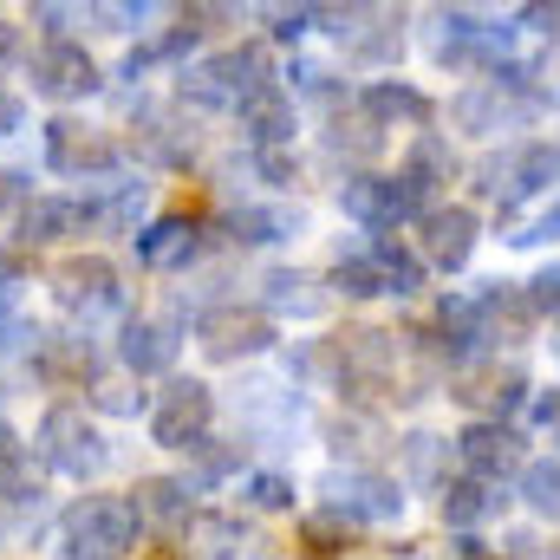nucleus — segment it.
I'll list each match as a JSON object with an SVG mask.
<instances>
[{
	"mask_svg": "<svg viewBox=\"0 0 560 560\" xmlns=\"http://www.w3.org/2000/svg\"><path fill=\"white\" fill-rule=\"evenodd\" d=\"M138 528L131 495H85L59 515V560H125L138 548Z\"/></svg>",
	"mask_w": 560,
	"mask_h": 560,
	"instance_id": "f257e3e1",
	"label": "nucleus"
},
{
	"mask_svg": "<svg viewBox=\"0 0 560 560\" xmlns=\"http://www.w3.org/2000/svg\"><path fill=\"white\" fill-rule=\"evenodd\" d=\"M261 85H268V66H261L255 46H229V52H209V59L183 66V98L196 112H242Z\"/></svg>",
	"mask_w": 560,
	"mask_h": 560,
	"instance_id": "f03ea898",
	"label": "nucleus"
},
{
	"mask_svg": "<svg viewBox=\"0 0 560 560\" xmlns=\"http://www.w3.org/2000/svg\"><path fill=\"white\" fill-rule=\"evenodd\" d=\"M33 450L46 456V469H59L72 482H85V476H98L112 463V443L98 436V423L85 418L79 405H52L39 418V430H33Z\"/></svg>",
	"mask_w": 560,
	"mask_h": 560,
	"instance_id": "7ed1b4c3",
	"label": "nucleus"
},
{
	"mask_svg": "<svg viewBox=\"0 0 560 560\" xmlns=\"http://www.w3.org/2000/svg\"><path fill=\"white\" fill-rule=\"evenodd\" d=\"M339 209H346L359 229H372V235L430 215L418 196H411V183H405V176H385V170H359V176H346V183H339Z\"/></svg>",
	"mask_w": 560,
	"mask_h": 560,
	"instance_id": "20e7f679",
	"label": "nucleus"
},
{
	"mask_svg": "<svg viewBox=\"0 0 560 560\" xmlns=\"http://www.w3.org/2000/svg\"><path fill=\"white\" fill-rule=\"evenodd\" d=\"M215 423V392L202 378H170L150 405V443L163 450H202Z\"/></svg>",
	"mask_w": 560,
	"mask_h": 560,
	"instance_id": "39448f33",
	"label": "nucleus"
},
{
	"mask_svg": "<svg viewBox=\"0 0 560 560\" xmlns=\"http://www.w3.org/2000/svg\"><path fill=\"white\" fill-rule=\"evenodd\" d=\"M26 79H33V92L39 98H52V105H72V98H92L105 79H98V59L79 46V39H46L33 59H26Z\"/></svg>",
	"mask_w": 560,
	"mask_h": 560,
	"instance_id": "423d86ee",
	"label": "nucleus"
},
{
	"mask_svg": "<svg viewBox=\"0 0 560 560\" xmlns=\"http://www.w3.org/2000/svg\"><path fill=\"white\" fill-rule=\"evenodd\" d=\"M52 300L72 313V319H92V313H118L125 306V280L105 255H72L52 268Z\"/></svg>",
	"mask_w": 560,
	"mask_h": 560,
	"instance_id": "0eeeda50",
	"label": "nucleus"
},
{
	"mask_svg": "<svg viewBox=\"0 0 560 560\" xmlns=\"http://www.w3.org/2000/svg\"><path fill=\"white\" fill-rule=\"evenodd\" d=\"M196 346L215 365H242V359H261L275 346V319L268 313H242V306H209L196 319Z\"/></svg>",
	"mask_w": 560,
	"mask_h": 560,
	"instance_id": "6e6552de",
	"label": "nucleus"
},
{
	"mask_svg": "<svg viewBox=\"0 0 560 560\" xmlns=\"http://www.w3.org/2000/svg\"><path fill=\"white\" fill-rule=\"evenodd\" d=\"M456 456H463V469H469V476H482V482H495V489H502L509 476H522V469H528V443H522V430H515V423H495V418L463 423Z\"/></svg>",
	"mask_w": 560,
	"mask_h": 560,
	"instance_id": "1a4fd4ad",
	"label": "nucleus"
},
{
	"mask_svg": "<svg viewBox=\"0 0 560 560\" xmlns=\"http://www.w3.org/2000/svg\"><path fill=\"white\" fill-rule=\"evenodd\" d=\"M46 170H59L72 183H98L118 170V143L92 125H79V118H52L46 125Z\"/></svg>",
	"mask_w": 560,
	"mask_h": 560,
	"instance_id": "9d476101",
	"label": "nucleus"
},
{
	"mask_svg": "<svg viewBox=\"0 0 560 560\" xmlns=\"http://www.w3.org/2000/svg\"><path fill=\"white\" fill-rule=\"evenodd\" d=\"M418 229H423V255H418L423 268H436V275H463V268H469V255H476L482 215H476L469 202H436Z\"/></svg>",
	"mask_w": 560,
	"mask_h": 560,
	"instance_id": "9b49d317",
	"label": "nucleus"
},
{
	"mask_svg": "<svg viewBox=\"0 0 560 560\" xmlns=\"http://www.w3.org/2000/svg\"><path fill=\"white\" fill-rule=\"evenodd\" d=\"M326 495H332V515L339 522H398L405 515V482L398 476H378V469H346V476H332L326 482Z\"/></svg>",
	"mask_w": 560,
	"mask_h": 560,
	"instance_id": "f8f14e48",
	"label": "nucleus"
},
{
	"mask_svg": "<svg viewBox=\"0 0 560 560\" xmlns=\"http://www.w3.org/2000/svg\"><path fill=\"white\" fill-rule=\"evenodd\" d=\"M541 105H548V92H502V85H469V92L450 105V118H456L463 131L489 138V131H502V125H522V118H535Z\"/></svg>",
	"mask_w": 560,
	"mask_h": 560,
	"instance_id": "ddd939ff",
	"label": "nucleus"
},
{
	"mask_svg": "<svg viewBox=\"0 0 560 560\" xmlns=\"http://www.w3.org/2000/svg\"><path fill=\"white\" fill-rule=\"evenodd\" d=\"M33 372L46 385H66V392L98 385V346L85 332H39L33 339Z\"/></svg>",
	"mask_w": 560,
	"mask_h": 560,
	"instance_id": "4468645a",
	"label": "nucleus"
},
{
	"mask_svg": "<svg viewBox=\"0 0 560 560\" xmlns=\"http://www.w3.org/2000/svg\"><path fill=\"white\" fill-rule=\"evenodd\" d=\"M560 183V138H541V143H522L509 150V176H502V215H515L522 202L548 196Z\"/></svg>",
	"mask_w": 560,
	"mask_h": 560,
	"instance_id": "2eb2a0df",
	"label": "nucleus"
},
{
	"mask_svg": "<svg viewBox=\"0 0 560 560\" xmlns=\"http://www.w3.org/2000/svg\"><path fill=\"white\" fill-rule=\"evenodd\" d=\"M92 229V202L85 196H33L20 209V242L26 248H52V242H72Z\"/></svg>",
	"mask_w": 560,
	"mask_h": 560,
	"instance_id": "dca6fc26",
	"label": "nucleus"
},
{
	"mask_svg": "<svg viewBox=\"0 0 560 560\" xmlns=\"http://www.w3.org/2000/svg\"><path fill=\"white\" fill-rule=\"evenodd\" d=\"M131 242H138V261L156 268V275H176V268H189L202 255V229L189 215H156V222H143Z\"/></svg>",
	"mask_w": 560,
	"mask_h": 560,
	"instance_id": "f3484780",
	"label": "nucleus"
},
{
	"mask_svg": "<svg viewBox=\"0 0 560 560\" xmlns=\"http://www.w3.org/2000/svg\"><path fill=\"white\" fill-rule=\"evenodd\" d=\"M235 118H242V138L255 143V150H287V143H293V125H300L293 92H287V85H275V79H268V85H261V92H255Z\"/></svg>",
	"mask_w": 560,
	"mask_h": 560,
	"instance_id": "a211bd4d",
	"label": "nucleus"
},
{
	"mask_svg": "<svg viewBox=\"0 0 560 560\" xmlns=\"http://www.w3.org/2000/svg\"><path fill=\"white\" fill-rule=\"evenodd\" d=\"M176 352H183V339H176V326L170 319H125V332H118V359L138 372V378H156V372H170L176 365Z\"/></svg>",
	"mask_w": 560,
	"mask_h": 560,
	"instance_id": "6ab92c4d",
	"label": "nucleus"
},
{
	"mask_svg": "<svg viewBox=\"0 0 560 560\" xmlns=\"http://www.w3.org/2000/svg\"><path fill=\"white\" fill-rule=\"evenodd\" d=\"M476 300V313H482V332H489V346L502 339V346H515V339H528V326H535V306H528V293L515 287V280H489L482 293H469Z\"/></svg>",
	"mask_w": 560,
	"mask_h": 560,
	"instance_id": "aec40b11",
	"label": "nucleus"
},
{
	"mask_svg": "<svg viewBox=\"0 0 560 560\" xmlns=\"http://www.w3.org/2000/svg\"><path fill=\"white\" fill-rule=\"evenodd\" d=\"M359 118L365 125H411V131H423L430 125V98H423L418 85H405V79H372L365 92H359Z\"/></svg>",
	"mask_w": 560,
	"mask_h": 560,
	"instance_id": "412c9836",
	"label": "nucleus"
},
{
	"mask_svg": "<svg viewBox=\"0 0 560 560\" xmlns=\"http://www.w3.org/2000/svg\"><path fill=\"white\" fill-rule=\"evenodd\" d=\"M436 352H450V365H469L482 346H489V332H482V313H476V300L469 293H450L443 306H436Z\"/></svg>",
	"mask_w": 560,
	"mask_h": 560,
	"instance_id": "4be33fe9",
	"label": "nucleus"
},
{
	"mask_svg": "<svg viewBox=\"0 0 560 560\" xmlns=\"http://www.w3.org/2000/svg\"><path fill=\"white\" fill-rule=\"evenodd\" d=\"M502 509H509V489H495V482H482V476L443 482V522H450V528H482V522H495Z\"/></svg>",
	"mask_w": 560,
	"mask_h": 560,
	"instance_id": "5701e85b",
	"label": "nucleus"
},
{
	"mask_svg": "<svg viewBox=\"0 0 560 560\" xmlns=\"http://www.w3.org/2000/svg\"><path fill=\"white\" fill-rule=\"evenodd\" d=\"M398 176L411 183V196H418L423 209H436L430 196H436V189L456 176V150L436 138V131H418V138H411V156H405V170H398Z\"/></svg>",
	"mask_w": 560,
	"mask_h": 560,
	"instance_id": "b1692460",
	"label": "nucleus"
},
{
	"mask_svg": "<svg viewBox=\"0 0 560 560\" xmlns=\"http://www.w3.org/2000/svg\"><path fill=\"white\" fill-rule=\"evenodd\" d=\"M131 509H138V522L176 528V522H189V509H196V482H189V476H143L138 489H131Z\"/></svg>",
	"mask_w": 560,
	"mask_h": 560,
	"instance_id": "393cba45",
	"label": "nucleus"
},
{
	"mask_svg": "<svg viewBox=\"0 0 560 560\" xmlns=\"http://www.w3.org/2000/svg\"><path fill=\"white\" fill-rule=\"evenodd\" d=\"M261 300H268V313H293V319H313L326 306L319 280L300 275V268H275V275L261 280Z\"/></svg>",
	"mask_w": 560,
	"mask_h": 560,
	"instance_id": "a878e982",
	"label": "nucleus"
},
{
	"mask_svg": "<svg viewBox=\"0 0 560 560\" xmlns=\"http://www.w3.org/2000/svg\"><path fill=\"white\" fill-rule=\"evenodd\" d=\"M522 502L541 515V522H560V456H535L522 469Z\"/></svg>",
	"mask_w": 560,
	"mask_h": 560,
	"instance_id": "bb28decb",
	"label": "nucleus"
},
{
	"mask_svg": "<svg viewBox=\"0 0 560 560\" xmlns=\"http://www.w3.org/2000/svg\"><path fill=\"white\" fill-rule=\"evenodd\" d=\"M372 261H378V275H385V293H398V300H411L423 287V261L411 248H398V242H372Z\"/></svg>",
	"mask_w": 560,
	"mask_h": 560,
	"instance_id": "cd10ccee",
	"label": "nucleus"
},
{
	"mask_svg": "<svg viewBox=\"0 0 560 560\" xmlns=\"http://www.w3.org/2000/svg\"><path fill=\"white\" fill-rule=\"evenodd\" d=\"M346 46H352V59H359V66H385V59H398V52H405V33H398V20H392V13H372V33H346Z\"/></svg>",
	"mask_w": 560,
	"mask_h": 560,
	"instance_id": "c85d7f7f",
	"label": "nucleus"
},
{
	"mask_svg": "<svg viewBox=\"0 0 560 560\" xmlns=\"http://www.w3.org/2000/svg\"><path fill=\"white\" fill-rule=\"evenodd\" d=\"M332 293H346V300H372V293H385V275H378L372 248H365V255H339V268H332Z\"/></svg>",
	"mask_w": 560,
	"mask_h": 560,
	"instance_id": "c756f323",
	"label": "nucleus"
},
{
	"mask_svg": "<svg viewBox=\"0 0 560 560\" xmlns=\"http://www.w3.org/2000/svg\"><path fill=\"white\" fill-rule=\"evenodd\" d=\"M229 235L248 242V248H268L280 235H293V222H287L280 209H235V215H229Z\"/></svg>",
	"mask_w": 560,
	"mask_h": 560,
	"instance_id": "7c9ffc66",
	"label": "nucleus"
},
{
	"mask_svg": "<svg viewBox=\"0 0 560 560\" xmlns=\"http://www.w3.org/2000/svg\"><path fill=\"white\" fill-rule=\"evenodd\" d=\"M242 502H248V509H261V515H280V509H293V482L275 476V469H261V476H248V482H242Z\"/></svg>",
	"mask_w": 560,
	"mask_h": 560,
	"instance_id": "2f4dec72",
	"label": "nucleus"
},
{
	"mask_svg": "<svg viewBox=\"0 0 560 560\" xmlns=\"http://www.w3.org/2000/svg\"><path fill=\"white\" fill-rule=\"evenodd\" d=\"M522 293H528L535 319H560V261H548L535 280H522Z\"/></svg>",
	"mask_w": 560,
	"mask_h": 560,
	"instance_id": "473e14b6",
	"label": "nucleus"
},
{
	"mask_svg": "<svg viewBox=\"0 0 560 560\" xmlns=\"http://www.w3.org/2000/svg\"><path fill=\"white\" fill-rule=\"evenodd\" d=\"M509 242H515V248H548V242H560V196L522 229V235H509Z\"/></svg>",
	"mask_w": 560,
	"mask_h": 560,
	"instance_id": "72a5a7b5",
	"label": "nucleus"
},
{
	"mask_svg": "<svg viewBox=\"0 0 560 560\" xmlns=\"http://www.w3.org/2000/svg\"><path fill=\"white\" fill-rule=\"evenodd\" d=\"M33 202V183H26V170H0V215H20Z\"/></svg>",
	"mask_w": 560,
	"mask_h": 560,
	"instance_id": "f704fd0d",
	"label": "nucleus"
},
{
	"mask_svg": "<svg viewBox=\"0 0 560 560\" xmlns=\"http://www.w3.org/2000/svg\"><path fill=\"white\" fill-rule=\"evenodd\" d=\"M98 405H105V411H118V418H138V411H150V398H143V392H131V385H98Z\"/></svg>",
	"mask_w": 560,
	"mask_h": 560,
	"instance_id": "c9c22d12",
	"label": "nucleus"
},
{
	"mask_svg": "<svg viewBox=\"0 0 560 560\" xmlns=\"http://www.w3.org/2000/svg\"><path fill=\"white\" fill-rule=\"evenodd\" d=\"M72 20H85V7H52V0H39V7H33V26H46L52 39H66V26H72Z\"/></svg>",
	"mask_w": 560,
	"mask_h": 560,
	"instance_id": "e433bc0d",
	"label": "nucleus"
},
{
	"mask_svg": "<svg viewBox=\"0 0 560 560\" xmlns=\"http://www.w3.org/2000/svg\"><path fill=\"white\" fill-rule=\"evenodd\" d=\"M92 13H98V20H112L118 33H131V26L150 20V7H143V0H112V7H92Z\"/></svg>",
	"mask_w": 560,
	"mask_h": 560,
	"instance_id": "4c0bfd02",
	"label": "nucleus"
},
{
	"mask_svg": "<svg viewBox=\"0 0 560 560\" xmlns=\"http://www.w3.org/2000/svg\"><path fill=\"white\" fill-rule=\"evenodd\" d=\"M268 20H275V39H300L313 26V7H275Z\"/></svg>",
	"mask_w": 560,
	"mask_h": 560,
	"instance_id": "58836bf2",
	"label": "nucleus"
},
{
	"mask_svg": "<svg viewBox=\"0 0 560 560\" xmlns=\"http://www.w3.org/2000/svg\"><path fill=\"white\" fill-rule=\"evenodd\" d=\"M26 339H39V332L20 319V306H0V352H13V346H26Z\"/></svg>",
	"mask_w": 560,
	"mask_h": 560,
	"instance_id": "ea45409f",
	"label": "nucleus"
},
{
	"mask_svg": "<svg viewBox=\"0 0 560 560\" xmlns=\"http://www.w3.org/2000/svg\"><path fill=\"white\" fill-rule=\"evenodd\" d=\"M235 463H242V450H209V443H202V482H222Z\"/></svg>",
	"mask_w": 560,
	"mask_h": 560,
	"instance_id": "a19ab883",
	"label": "nucleus"
},
{
	"mask_svg": "<svg viewBox=\"0 0 560 560\" xmlns=\"http://www.w3.org/2000/svg\"><path fill=\"white\" fill-rule=\"evenodd\" d=\"M261 176H268L275 189H287V183H293L300 170H293V156H287V150H261Z\"/></svg>",
	"mask_w": 560,
	"mask_h": 560,
	"instance_id": "79ce46f5",
	"label": "nucleus"
},
{
	"mask_svg": "<svg viewBox=\"0 0 560 560\" xmlns=\"http://www.w3.org/2000/svg\"><path fill=\"white\" fill-rule=\"evenodd\" d=\"M20 118H26L20 92H7V85H0V138H13V131H20Z\"/></svg>",
	"mask_w": 560,
	"mask_h": 560,
	"instance_id": "37998d69",
	"label": "nucleus"
},
{
	"mask_svg": "<svg viewBox=\"0 0 560 560\" xmlns=\"http://www.w3.org/2000/svg\"><path fill=\"white\" fill-rule=\"evenodd\" d=\"M528 411H535V423H555V430H560V392H541V398H528Z\"/></svg>",
	"mask_w": 560,
	"mask_h": 560,
	"instance_id": "c03bdc74",
	"label": "nucleus"
},
{
	"mask_svg": "<svg viewBox=\"0 0 560 560\" xmlns=\"http://www.w3.org/2000/svg\"><path fill=\"white\" fill-rule=\"evenodd\" d=\"M13 59H20V26H13V20H0V72H7Z\"/></svg>",
	"mask_w": 560,
	"mask_h": 560,
	"instance_id": "a18cd8bd",
	"label": "nucleus"
},
{
	"mask_svg": "<svg viewBox=\"0 0 560 560\" xmlns=\"http://www.w3.org/2000/svg\"><path fill=\"white\" fill-rule=\"evenodd\" d=\"M7 463H20V443H13V430H7V418H0V469Z\"/></svg>",
	"mask_w": 560,
	"mask_h": 560,
	"instance_id": "49530a36",
	"label": "nucleus"
},
{
	"mask_svg": "<svg viewBox=\"0 0 560 560\" xmlns=\"http://www.w3.org/2000/svg\"><path fill=\"white\" fill-rule=\"evenodd\" d=\"M0 541H7V515H0Z\"/></svg>",
	"mask_w": 560,
	"mask_h": 560,
	"instance_id": "de8ad7c7",
	"label": "nucleus"
},
{
	"mask_svg": "<svg viewBox=\"0 0 560 560\" xmlns=\"http://www.w3.org/2000/svg\"><path fill=\"white\" fill-rule=\"evenodd\" d=\"M555 560H560V548H555Z\"/></svg>",
	"mask_w": 560,
	"mask_h": 560,
	"instance_id": "09e8293b",
	"label": "nucleus"
}]
</instances>
